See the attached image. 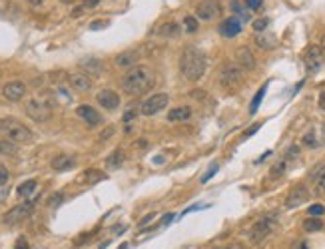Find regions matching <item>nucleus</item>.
Here are the masks:
<instances>
[{
	"mask_svg": "<svg viewBox=\"0 0 325 249\" xmlns=\"http://www.w3.org/2000/svg\"><path fill=\"white\" fill-rule=\"evenodd\" d=\"M154 84H156V74L148 66H134L122 78V90L130 96L146 94L148 90L154 88Z\"/></svg>",
	"mask_w": 325,
	"mask_h": 249,
	"instance_id": "obj_1",
	"label": "nucleus"
},
{
	"mask_svg": "<svg viewBox=\"0 0 325 249\" xmlns=\"http://www.w3.org/2000/svg\"><path fill=\"white\" fill-rule=\"evenodd\" d=\"M206 56L198 48H186L180 58V72L189 82H198L206 74Z\"/></svg>",
	"mask_w": 325,
	"mask_h": 249,
	"instance_id": "obj_2",
	"label": "nucleus"
},
{
	"mask_svg": "<svg viewBox=\"0 0 325 249\" xmlns=\"http://www.w3.org/2000/svg\"><path fill=\"white\" fill-rule=\"evenodd\" d=\"M0 137L16 144H28L32 142V132L16 118H0Z\"/></svg>",
	"mask_w": 325,
	"mask_h": 249,
	"instance_id": "obj_3",
	"label": "nucleus"
},
{
	"mask_svg": "<svg viewBox=\"0 0 325 249\" xmlns=\"http://www.w3.org/2000/svg\"><path fill=\"white\" fill-rule=\"evenodd\" d=\"M243 82V70L237 64H226L220 72V84L226 90H237Z\"/></svg>",
	"mask_w": 325,
	"mask_h": 249,
	"instance_id": "obj_4",
	"label": "nucleus"
},
{
	"mask_svg": "<svg viewBox=\"0 0 325 249\" xmlns=\"http://www.w3.org/2000/svg\"><path fill=\"white\" fill-rule=\"evenodd\" d=\"M274 227H276V217L274 215H263L261 219H257L256 224L252 226L250 229V241L252 243H259V241H263L272 231H274Z\"/></svg>",
	"mask_w": 325,
	"mask_h": 249,
	"instance_id": "obj_5",
	"label": "nucleus"
},
{
	"mask_svg": "<svg viewBox=\"0 0 325 249\" xmlns=\"http://www.w3.org/2000/svg\"><path fill=\"white\" fill-rule=\"evenodd\" d=\"M24 110H26V114H28L34 122H48V120H50V116H52V108L48 106L44 100H40V98H32V100H28Z\"/></svg>",
	"mask_w": 325,
	"mask_h": 249,
	"instance_id": "obj_6",
	"label": "nucleus"
},
{
	"mask_svg": "<svg viewBox=\"0 0 325 249\" xmlns=\"http://www.w3.org/2000/svg\"><path fill=\"white\" fill-rule=\"evenodd\" d=\"M168 104H170V96L168 94H154V96H150L148 100L142 102L140 112L144 114V116H156L162 110H166Z\"/></svg>",
	"mask_w": 325,
	"mask_h": 249,
	"instance_id": "obj_7",
	"label": "nucleus"
},
{
	"mask_svg": "<svg viewBox=\"0 0 325 249\" xmlns=\"http://www.w3.org/2000/svg\"><path fill=\"white\" fill-rule=\"evenodd\" d=\"M220 14H222V4L218 0H202L196 6V18L198 20L209 22V20H215Z\"/></svg>",
	"mask_w": 325,
	"mask_h": 249,
	"instance_id": "obj_8",
	"label": "nucleus"
},
{
	"mask_svg": "<svg viewBox=\"0 0 325 249\" xmlns=\"http://www.w3.org/2000/svg\"><path fill=\"white\" fill-rule=\"evenodd\" d=\"M32 209H34V202H32V200L22 202L20 205L12 207L10 211H6V213H4V217H2V222H4L6 226H14V224H18V222L26 219V217L32 213Z\"/></svg>",
	"mask_w": 325,
	"mask_h": 249,
	"instance_id": "obj_9",
	"label": "nucleus"
},
{
	"mask_svg": "<svg viewBox=\"0 0 325 249\" xmlns=\"http://www.w3.org/2000/svg\"><path fill=\"white\" fill-rule=\"evenodd\" d=\"M26 84L20 80H12V82H6L2 86V96L8 100V102H20L24 96H26Z\"/></svg>",
	"mask_w": 325,
	"mask_h": 249,
	"instance_id": "obj_10",
	"label": "nucleus"
},
{
	"mask_svg": "<svg viewBox=\"0 0 325 249\" xmlns=\"http://www.w3.org/2000/svg\"><path fill=\"white\" fill-rule=\"evenodd\" d=\"M303 64H305L307 72L319 70V66L323 64V50L319 46H309L303 54Z\"/></svg>",
	"mask_w": 325,
	"mask_h": 249,
	"instance_id": "obj_11",
	"label": "nucleus"
},
{
	"mask_svg": "<svg viewBox=\"0 0 325 249\" xmlns=\"http://www.w3.org/2000/svg\"><path fill=\"white\" fill-rule=\"evenodd\" d=\"M96 102L104 108V110H108V112H114L118 110V106H120V96H118L114 90H110V88H104V90L98 92V96H96Z\"/></svg>",
	"mask_w": 325,
	"mask_h": 249,
	"instance_id": "obj_12",
	"label": "nucleus"
},
{
	"mask_svg": "<svg viewBox=\"0 0 325 249\" xmlns=\"http://www.w3.org/2000/svg\"><path fill=\"white\" fill-rule=\"evenodd\" d=\"M76 114H78V118H82L90 128H96V126L102 124V116H100V112L94 110L92 106H88V104L78 106V108H76Z\"/></svg>",
	"mask_w": 325,
	"mask_h": 249,
	"instance_id": "obj_13",
	"label": "nucleus"
},
{
	"mask_svg": "<svg viewBox=\"0 0 325 249\" xmlns=\"http://www.w3.org/2000/svg\"><path fill=\"white\" fill-rule=\"evenodd\" d=\"M241 28H243V22L237 18V16H230V18H226L224 22L220 24V34L222 36H226V38H233V36H237L239 32H241Z\"/></svg>",
	"mask_w": 325,
	"mask_h": 249,
	"instance_id": "obj_14",
	"label": "nucleus"
},
{
	"mask_svg": "<svg viewBox=\"0 0 325 249\" xmlns=\"http://www.w3.org/2000/svg\"><path fill=\"white\" fill-rule=\"evenodd\" d=\"M70 86L78 92H90L92 90V78L86 72H74L68 78Z\"/></svg>",
	"mask_w": 325,
	"mask_h": 249,
	"instance_id": "obj_15",
	"label": "nucleus"
},
{
	"mask_svg": "<svg viewBox=\"0 0 325 249\" xmlns=\"http://www.w3.org/2000/svg\"><path fill=\"white\" fill-rule=\"evenodd\" d=\"M309 200V191L303 187V185H295L291 191H289V196H287V200H285V207H289V209H293V207H297V205H302L303 202H307Z\"/></svg>",
	"mask_w": 325,
	"mask_h": 249,
	"instance_id": "obj_16",
	"label": "nucleus"
},
{
	"mask_svg": "<svg viewBox=\"0 0 325 249\" xmlns=\"http://www.w3.org/2000/svg\"><path fill=\"white\" fill-rule=\"evenodd\" d=\"M235 62H237V66L241 70L256 68V58H254V54H252L250 48H239V50L235 52Z\"/></svg>",
	"mask_w": 325,
	"mask_h": 249,
	"instance_id": "obj_17",
	"label": "nucleus"
},
{
	"mask_svg": "<svg viewBox=\"0 0 325 249\" xmlns=\"http://www.w3.org/2000/svg\"><path fill=\"white\" fill-rule=\"evenodd\" d=\"M74 165H76V156H72V154H60L52 159V168L56 172H68Z\"/></svg>",
	"mask_w": 325,
	"mask_h": 249,
	"instance_id": "obj_18",
	"label": "nucleus"
},
{
	"mask_svg": "<svg viewBox=\"0 0 325 249\" xmlns=\"http://www.w3.org/2000/svg\"><path fill=\"white\" fill-rule=\"evenodd\" d=\"M80 68H82V72H86L88 76H102L104 64L98 58H84V60H80Z\"/></svg>",
	"mask_w": 325,
	"mask_h": 249,
	"instance_id": "obj_19",
	"label": "nucleus"
},
{
	"mask_svg": "<svg viewBox=\"0 0 325 249\" xmlns=\"http://www.w3.org/2000/svg\"><path fill=\"white\" fill-rule=\"evenodd\" d=\"M116 66H122V68H134L136 62H138V54L136 52H122L116 56Z\"/></svg>",
	"mask_w": 325,
	"mask_h": 249,
	"instance_id": "obj_20",
	"label": "nucleus"
},
{
	"mask_svg": "<svg viewBox=\"0 0 325 249\" xmlns=\"http://www.w3.org/2000/svg\"><path fill=\"white\" fill-rule=\"evenodd\" d=\"M230 8L233 10V16H237L241 22L248 20L250 14H252V10H250V8L246 6V2H241V0H232V2H230Z\"/></svg>",
	"mask_w": 325,
	"mask_h": 249,
	"instance_id": "obj_21",
	"label": "nucleus"
},
{
	"mask_svg": "<svg viewBox=\"0 0 325 249\" xmlns=\"http://www.w3.org/2000/svg\"><path fill=\"white\" fill-rule=\"evenodd\" d=\"M189 116H192V110L187 106H180L168 112V122H186Z\"/></svg>",
	"mask_w": 325,
	"mask_h": 249,
	"instance_id": "obj_22",
	"label": "nucleus"
},
{
	"mask_svg": "<svg viewBox=\"0 0 325 249\" xmlns=\"http://www.w3.org/2000/svg\"><path fill=\"white\" fill-rule=\"evenodd\" d=\"M16 150H18V144H16V142H10V140L0 137V156H14Z\"/></svg>",
	"mask_w": 325,
	"mask_h": 249,
	"instance_id": "obj_23",
	"label": "nucleus"
},
{
	"mask_svg": "<svg viewBox=\"0 0 325 249\" xmlns=\"http://www.w3.org/2000/svg\"><path fill=\"white\" fill-rule=\"evenodd\" d=\"M256 44L263 50H269L276 46V36L274 34H257L256 36Z\"/></svg>",
	"mask_w": 325,
	"mask_h": 249,
	"instance_id": "obj_24",
	"label": "nucleus"
},
{
	"mask_svg": "<svg viewBox=\"0 0 325 249\" xmlns=\"http://www.w3.org/2000/svg\"><path fill=\"white\" fill-rule=\"evenodd\" d=\"M122 161H124V152H122V150H114V152L108 156V159H106V165H108L110 170H116V168L122 165Z\"/></svg>",
	"mask_w": 325,
	"mask_h": 249,
	"instance_id": "obj_25",
	"label": "nucleus"
},
{
	"mask_svg": "<svg viewBox=\"0 0 325 249\" xmlns=\"http://www.w3.org/2000/svg\"><path fill=\"white\" fill-rule=\"evenodd\" d=\"M265 92H267V84H263V86L257 90L256 96H254V100H252V104H250V114H252V116H254V114L259 110V106H261V100H263Z\"/></svg>",
	"mask_w": 325,
	"mask_h": 249,
	"instance_id": "obj_26",
	"label": "nucleus"
},
{
	"mask_svg": "<svg viewBox=\"0 0 325 249\" xmlns=\"http://www.w3.org/2000/svg\"><path fill=\"white\" fill-rule=\"evenodd\" d=\"M323 227V222L319 219V217H307L305 222H303V229L307 231V233H313V231H319Z\"/></svg>",
	"mask_w": 325,
	"mask_h": 249,
	"instance_id": "obj_27",
	"label": "nucleus"
},
{
	"mask_svg": "<svg viewBox=\"0 0 325 249\" xmlns=\"http://www.w3.org/2000/svg\"><path fill=\"white\" fill-rule=\"evenodd\" d=\"M36 185H38V183H36V180H28V181H24V183H20L16 191H18V196H22V198H28L30 193H34Z\"/></svg>",
	"mask_w": 325,
	"mask_h": 249,
	"instance_id": "obj_28",
	"label": "nucleus"
},
{
	"mask_svg": "<svg viewBox=\"0 0 325 249\" xmlns=\"http://www.w3.org/2000/svg\"><path fill=\"white\" fill-rule=\"evenodd\" d=\"M160 32H162L164 36H178L180 34V26L176 22H166Z\"/></svg>",
	"mask_w": 325,
	"mask_h": 249,
	"instance_id": "obj_29",
	"label": "nucleus"
},
{
	"mask_svg": "<svg viewBox=\"0 0 325 249\" xmlns=\"http://www.w3.org/2000/svg\"><path fill=\"white\" fill-rule=\"evenodd\" d=\"M267 26H269V18H259V20L254 22V30L261 34V32H265V30H267Z\"/></svg>",
	"mask_w": 325,
	"mask_h": 249,
	"instance_id": "obj_30",
	"label": "nucleus"
},
{
	"mask_svg": "<svg viewBox=\"0 0 325 249\" xmlns=\"http://www.w3.org/2000/svg\"><path fill=\"white\" fill-rule=\"evenodd\" d=\"M184 26H186L187 32H196V30H198V18H194V16H186Z\"/></svg>",
	"mask_w": 325,
	"mask_h": 249,
	"instance_id": "obj_31",
	"label": "nucleus"
},
{
	"mask_svg": "<svg viewBox=\"0 0 325 249\" xmlns=\"http://www.w3.org/2000/svg\"><path fill=\"white\" fill-rule=\"evenodd\" d=\"M323 213H325V207L321 204H315L309 207V215H311V217H321Z\"/></svg>",
	"mask_w": 325,
	"mask_h": 249,
	"instance_id": "obj_32",
	"label": "nucleus"
},
{
	"mask_svg": "<svg viewBox=\"0 0 325 249\" xmlns=\"http://www.w3.org/2000/svg\"><path fill=\"white\" fill-rule=\"evenodd\" d=\"M303 144H305V146H309V148H315V146H317L315 134H305V137H303Z\"/></svg>",
	"mask_w": 325,
	"mask_h": 249,
	"instance_id": "obj_33",
	"label": "nucleus"
},
{
	"mask_svg": "<svg viewBox=\"0 0 325 249\" xmlns=\"http://www.w3.org/2000/svg\"><path fill=\"white\" fill-rule=\"evenodd\" d=\"M246 6L254 12V10H259V8L263 6V0H248V2H246Z\"/></svg>",
	"mask_w": 325,
	"mask_h": 249,
	"instance_id": "obj_34",
	"label": "nucleus"
},
{
	"mask_svg": "<svg viewBox=\"0 0 325 249\" xmlns=\"http://www.w3.org/2000/svg\"><path fill=\"white\" fill-rule=\"evenodd\" d=\"M215 172H218V163H211V165H209V170H208V174L202 178V183H206L208 180H211V176H213Z\"/></svg>",
	"mask_w": 325,
	"mask_h": 249,
	"instance_id": "obj_35",
	"label": "nucleus"
},
{
	"mask_svg": "<svg viewBox=\"0 0 325 249\" xmlns=\"http://www.w3.org/2000/svg\"><path fill=\"white\" fill-rule=\"evenodd\" d=\"M8 178H10V174H8V170L4 168V165H0V187L8 181Z\"/></svg>",
	"mask_w": 325,
	"mask_h": 249,
	"instance_id": "obj_36",
	"label": "nucleus"
},
{
	"mask_svg": "<svg viewBox=\"0 0 325 249\" xmlns=\"http://www.w3.org/2000/svg\"><path fill=\"white\" fill-rule=\"evenodd\" d=\"M102 178H104V174H98V172H94V170H90V172L86 174V180L90 181V183L96 180H102Z\"/></svg>",
	"mask_w": 325,
	"mask_h": 249,
	"instance_id": "obj_37",
	"label": "nucleus"
},
{
	"mask_svg": "<svg viewBox=\"0 0 325 249\" xmlns=\"http://www.w3.org/2000/svg\"><path fill=\"white\" fill-rule=\"evenodd\" d=\"M283 170H285V161H279L278 165L274 168V172H272V176H274V178H278V176H281V174H283Z\"/></svg>",
	"mask_w": 325,
	"mask_h": 249,
	"instance_id": "obj_38",
	"label": "nucleus"
},
{
	"mask_svg": "<svg viewBox=\"0 0 325 249\" xmlns=\"http://www.w3.org/2000/svg\"><path fill=\"white\" fill-rule=\"evenodd\" d=\"M300 156V148L297 146H291L289 150H287V159H295Z\"/></svg>",
	"mask_w": 325,
	"mask_h": 249,
	"instance_id": "obj_39",
	"label": "nucleus"
},
{
	"mask_svg": "<svg viewBox=\"0 0 325 249\" xmlns=\"http://www.w3.org/2000/svg\"><path fill=\"white\" fill-rule=\"evenodd\" d=\"M213 249H243V243H228V245H218Z\"/></svg>",
	"mask_w": 325,
	"mask_h": 249,
	"instance_id": "obj_40",
	"label": "nucleus"
},
{
	"mask_svg": "<svg viewBox=\"0 0 325 249\" xmlns=\"http://www.w3.org/2000/svg\"><path fill=\"white\" fill-rule=\"evenodd\" d=\"M259 128H261V124H256V126H252L250 130H246V134H243V137L254 136V134H256V132H257V130H259Z\"/></svg>",
	"mask_w": 325,
	"mask_h": 249,
	"instance_id": "obj_41",
	"label": "nucleus"
},
{
	"mask_svg": "<svg viewBox=\"0 0 325 249\" xmlns=\"http://www.w3.org/2000/svg\"><path fill=\"white\" fill-rule=\"evenodd\" d=\"M112 134H114V128H108V130H106V132H102V140H108V137L112 136Z\"/></svg>",
	"mask_w": 325,
	"mask_h": 249,
	"instance_id": "obj_42",
	"label": "nucleus"
},
{
	"mask_svg": "<svg viewBox=\"0 0 325 249\" xmlns=\"http://www.w3.org/2000/svg\"><path fill=\"white\" fill-rule=\"evenodd\" d=\"M60 200H64V196H62V193L54 196V198H52V205H58V204H60Z\"/></svg>",
	"mask_w": 325,
	"mask_h": 249,
	"instance_id": "obj_43",
	"label": "nucleus"
},
{
	"mask_svg": "<svg viewBox=\"0 0 325 249\" xmlns=\"http://www.w3.org/2000/svg\"><path fill=\"white\" fill-rule=\"evenodd\" d=\"M319 108L325 112V92H321V96H319Z\"/></svg>",
	"mask_w": 325,
	"mask_h": 249,
	"instance_id": "obj_44",
	"label": "nucleus"
},
{
	"mask_svg": "<svg viewBox=\"0 0 325 249\" xmlns=\"http://www.w3.org/2000/svg\"><path fill=\"white\" fill-rule=\"evenodd\" d=\"M319 185H321V189L325 191V170L321 172V176H319Z\"/></svg>",
	"mask_w": 325,
	"mask_h": 249,
	"instance_id": "obj_45",
	"label": "nucleus"
},
{
	"mask_svg": "<svg viewBox=\"0 0 325 249\" xmlns=\"http://www.w3.org/2000/svg\"><path fill=\"white\" fill-rule=\"evenodd\" d=\"M134 116H136V114H134V112H128V114H126V116H124V122H130V120H132Z\"/></svg>",
	"mask_w": 325,
	"mask_h": 249,
	"instance_id": "obj_46",
	"label": "nucleus"
},
{
	"mask_svg": "<svg viewBox=\"0 0 325 249\" xmlns=\"http://www.w3.org/2000/svg\"><path fill=\"white\" fill-rule=\"evenodd\" d=\"M152 219H154V215H146V217L142 219V224H140V226H144V224H148V222H152Z\"/></svg>",
	"mask_w": 325,
	"mask_h": 249,
	"instance_id": "obj_47",
	"label": "nucleus"
},
{
	"mask_svg": "<svg viewBox=\"0 0 325 249\" xmlns=\"http://www.w3.org/2000/svg\"><path fill=\"white\" fill-rule=\"evenodd\" d=\"M102 26H104V22H94L90 28H92V30H98V28H102Z\"/></svg>",
	"mask_w": 325,
	"mask_h": 249,
	"instance_id": "obj_48",
	"label": "nucleus"
},
{
	"mask_svg": "<svg viewBox=\"0 0 325 249\" xmlns=\"http://www.w3.org/2000/svg\"><path fill=\"white\" fill-rule=\"evenodd\" d=\"M28 2H30V4H32V6H40V4H42V2H44V0H28Z\"/></svg>",
	"mask_w": 325,
	"mask_h": 249,
	"instance_id": "obj_49",
	"label": "nucleus"
},
{
	"mask_svg": "<svg viewBox=\"0 0 325 249\" xmlns=\"http://www.w3.org/2000/svg\"><path fill=\"white\" fill-rule=\"evenodd\" d=\"M321 132H323V142H325V124H323V128H321Z\"/></svg>",
	"mask_w": 325,
	"mask_h": 249,
	"instance_id": "obj_50",
	"label": "nucleus"
},
{
	"mask_svg": "<svg viewBox=\"0 0 325 249\" xmlns=\"http://www.w3.org/2000/svg\"><path fill=\"white\" fill-rule=\"evenodd\" d=\"M321 42H323V48H325V36H323V40H321Z\"/></svg>",
	"mask_w": 325,
	"mask_h": 249,
	"instance_id": "obj_51",
	"label": "nucleus"
},
{
	"mask_svg": "<svg viewBox=\"0 0 325 249\" xmlns=\"http://www.w3.org/2000/svg\"><path fill=\"white\" fill-rule=\"evenodd\" d=\"M62 2H70V0H62Z\"/></svg>",
	"mask_w": 325,
	"mask_h": 249,
	"instance_id": "obj_52",
	"label": "nucleus"
},
{
	"mask_svg": "<svg viewBox=\"0 0 325 249\" xmlns=\"http://www.w3.org/2000/svg\"><path fill=\"white\" fill-rule=\"evenodd\" d=\"M302 249H307V247H305V245H303V247H302Z\"/></svg>",
	"mask_w": 325,
	"mask_h": 249,
	"instance_id": "obj_53",
	"label": "nucleus"
}]
</instances>
